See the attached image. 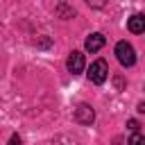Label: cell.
Returning <instances> with one entry per match:
<instances>
[{"instance_id":"6da1fadb","label":"cell","mask_w":145,"mask_h":145,"mask_svg":"<svg viewBox=\"0 0 145 145\" xmlns=\"http://www.w3.org/2000/svg\"><path fill=\"white\" fill-rule=\"evenodd\" d=\"M116 57H118V61H120L125 68H129V66L136 63V52H134V48H131L127 41H118V45H116Z\"/></svg>"},{"instance_id":"7a4b0ae2","label":"cell","mask_w":145,"mask_h":145,"mask_svg":"<svg viewBox=\"0 0 145 145\" xmlns=\"http://www.w3.org/2000/svg\"><path fill=\"white\" fill-rule=\"evenodd\" d=\"M106 77H109V66H106V61H104V59L93 61L91 68H88V79H91L93 84H104Z\"/></svg>"},{"instance_id":"3957f363","label":"cell","mask_w":145,"mask_h":145,"mask_svg":"<svg viewBox=\"0 0 145 145\" xmlns=\"http://www.w3.org/2000/svg\"><path fill=\"white\" fill-rule=\"evenodd\" d=\"M66 66H68V70H70L72 75H79V72L84 70V54H82L79 50H72V52L68 54Z\"/></svg>"},{"instance_id":"277c9868","label":"cell","mask_w":145,"mask_h":145,"mask_svg":"<svg viewBox=\"0 0 145 145\" xmlns=\"http://www.w3.org/2000/svg\"><path fill=\"white\" fill-rule=\"evenodd\" d=\"M75 120H77L79 125H91V122L95 120V111H93L88 104H79V106L75 109Z\"/></svg>"},{"instance_id":"5b68a950","label":"cell","mask_w":145,"mask_h":145,"mask_svg":"<svg viewBox=\"0 0 145 145\" xmlns=\"http://www.w3.org/2000/svg\"><path fill=\"white\" fill-rule=\"evenodd\" d=\"M127 29L131 34H143L145 32V16L143 14H134L129 20H127Z\"/></svg>"},{"instance_id":"8992f818","label":"cell","mask_w":145,"mask_h":145,"mask_svg":"<svg viewBox=\"0 0 145 145\" xmlns=\"http://www.w3.org/2000/svg\"><path fill=\"white\" fill-rule=\"evenodd\" d=\"M84 48H86L88 52H97V50H102V48H104V36H102L100 32H95V34H91V36L86 39V43H84Z\"/></svg>"},{"instance_id":"52a82bcc","label":"cell","mask_w":145,"mask_h":145,"mask_svg":"<svg viewBox=\"0 0 145 145\" xmlns=\"http://www.w3.org/2000/svg\"><path fill=\"white\" fill-rule=\"evenodd\" d=\"M127 145H145V136L143 134H138V131H134V136L129 138V143Z\"/></svg>"},{"instance_id":"ba28073f","label":"cell","mask_w":145,"mask_h":145,"mask_svg":"<svg viewBox=\"0 0 145 145\" xmlns=\"http://www.w3.org/2000/svg\"><path fill=\"white\" fill-rule=\"evenodd\" d=\"M86 5H91V7L100 9V7H104V0H86Z\"/></svg>"},{"instance_id":"9c48e42d","label":"cell","mask_w":145,"mask_h":145,"mask_svg":"<svg viewBox=\"0 0 145 145\" xmlns=\"http://www.w3.org/2000/svg\"><path fill=\"white\" fill-rule=\"evenodd\" d=\"M138 127H140V125H138L136 120H129V122H127V129H131V131H138Z\"/></svg>"},{"instance_id":"30bf717a","label":"cell","mask_w":145,"mask_h":145,"mask_svg":"<svg viewBox=\"0 0 145 145\" xmlns=\"http://www.w3.org/2000/svg\"><path fill=\"white\" fill-rule=\"evenodd\" d=\"M9 145H20V136H18V134H14V136L9 138Z\"/></svg>"},{"instance_id":"8fae6325","label":"cell","mask_w":145,"mask_h":145,"mask_svg":"<svg viewBox=\"0 0 145 145\" xmlns=\"http://www.w3.org/2000/svg\"><path fill=\"white\" fill-rule=\"evenodd\" d=\"M138 111H140V113H145V102H140V104H138Z\"/></svg>"}]
</instances>
